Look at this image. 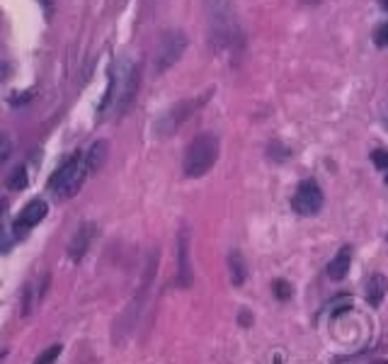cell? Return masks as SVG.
I'll return each instance as SVG.
<instances>
[{
  "instance_id": "6",
  "label": "cell",
  "mask_w": 388,
  "mask_h": 364,
  "mask_svg": "<svg viewBox=\"0 0 388 364\" xmlns=\"http://www.w3.org/2000/svg\"><path fill=\"white\" fill-rule=\"evenodd\" d=\"M209 97V95H207ZM207 97H202V100H187V102H180V105H175L170 112H167L165 117L161 119V124H158V134H175V129L180 127L182 121L187 119V117L192 114V112L197 110L199 105H202Z\"/></svg>"
},
{
  "instance_id": "3",
  "label": "cell",
  "mask_w": 388,
  "mask_h": 364,
  "mask_svg": "<svg viewBox=\"0 0 388 364\" xmlns=\"http://www.w3.org/2000/svg\"><path fill=\"white\" fill-rule=\"evenodd\" d=\"M187 49V37L182 32H165L158 41V54H156V71L163 73L185 54Z\"/></svg>"
},
{
  "instance_id": "12",
  "label": "cell",
  "mask_w": 388,
  "mask_h": 364,
  "mask_svg": "<svg viewBox=\"0 0 388 364\" xmlns=\"http://www.w3.org/2000/svg\"><path fill=\"white\" fill-rule=\"evenodd\" d=\"M107 161V141H95L90 146V151L85 153V168H88V175L97 172L102 168V163Z\"/></svg>"
},
{
  "instance_id": "26",
  "label": "cell",
  "mask_w": 388,
  "mask_h": 364,
  "mask_svg": "<svg viewBox=\"0 0 388 364\" xmlns=\"http://www.w3.org/2000/svg\"><path fill=\"white\" fill-rule=\"evenodd\" d=\"M386 185H388V170H386Z\"/></svg>"
},
{
  "instance_id": "20",
  "label": "cell",
  "mask_w": 388,
  "mask_h": 364,
  "mask_svg": "<svg viewBox=\"0 0 388 364\" xmlns=\"http://www.w3.org/2000/svg\"><path fill=\"white\" fill-rule=\"evenodd\" d=\"M10 151H12V141H10V136H6V134H0V163H6L8 158H10Z\"/></svg>"
},
{
  "instance_id": "17",
  "label": "cell",
  "mask_w": 388,
  "mask_h": 364,
  "mask_svg": "<svg viewBox=\"0 0 388 364\" xmlns=\"http://www.w3.org/2000/svg\"><path fill=\"white\" fill-rule=\"evenodd\" d=\"M374 44H376L378 49L388 46V22H383V25L376 27V32H374Z\"/></svg>"
},
{
  "instance_id": "24",
  "label": "cell",
  "mask_w": 388,
  "mask_h": 364,
  "mask_svg": "<svg viewBox=\"0 0 388 364\" xmlns=\"http://www.w3.org/2000/svg\"><path fill=\"white\" fill-rule=\"evenodd\" d=\"M378 3H381V8H386L388 10V0H378Z\"/></svg>"
},
{
  "instance_id": "2",
  "label": "cell",
  "mask_w": 388,
  "mask_h": 364,
  "mask_svg": "<svg viewBox=\"0 0 388 364\" xmlns=\"http://www.w3.org/2000/svg\"><path fill=\"white\" fill-rule=\"evenodd\" d=\"M88 177V168H85V156L76 153V156L68 158L63 165L56 170V175L51 177V190L59 199H68L73 194H78V190L83 188V182Z\"/></svg>"
},
{
  "instance_id": "8",
  "label": "cell",
  "mask_w": 388,
  "mask_h": 364,
  "mask_svg": "<svg viewBox=\"0 0 388 364\" xmlns=\"http://www.w3.org/2000/svg\"><path fill=\"white\" fill-rule=\"evenodd\" d=\"M49 214V204L44 202V199H32L30 204H27L25 209H22V214L15 219V233L17 236H22V233H27V228L37 226L39 221H44V216Z\"/></svg>"
},
{
  "instance_id": "21",
  "label": "cell",
  "mask_w": 388,
  "mask_h": 364,
  "mask_svg": "<svg viewBox=\"0 0 388 364\" xmlns=\"http://www.w3.org/2000/svg\"><path fill=\"white\" fill-rule=\"evenodd\" d=\"M8 73H10V66H8L6 61H0V81H3V78H6Z\"/></svg>"
},
{
  "instance_id": "19",
  "label": "cell",
  "mask_w": 388,
  "mask_h": 364,
  "mask_svg": "<svg viewBox=\"0 0 388 364\" xmlns=\"http://www.w3.org/2000/svg\"><path fill=\"white\" fill-rule=\"evenodd\" d=\"M59 354H61V345H51V347L46 350V352H41L39 357H37L34 364H51L56 357H59Z\"/></svg>"
},
{
  "instance_id": "16",
  "label": "cell",
  "mask_w": 388,
  "mask_h": 364,
  "mask_svg": "<svg viewBox=\"0 0 388 364\" xmlns=\"http://www.w3.org/2000/svg\"><path fill=\"white\" fill-rule=\"evenodd\" d=\"M274 296H277L279 301L292 299V284L284 282V279H277V282H274Z\"/></svg>"
},
{
  "instance_id": "18",
  "label": "cell",
  "mask_w": 388,
  "mask_h": 364,
  "mask_svg": "<svg viewBox=\"0 0 388 364\" xmlns=\"http://www.w3.org/2000/svg\"><path fill=\"white\" fill-rule=\"evenodd\" d=\"M371 163L378 168V170H386L388 168V151L386 148H376V151H371Z\"/></svg>"
},
{
  "instance_id": "4",
  "label": "cell",
  "mask_w": 388,
  "mask_h": 364,
  "mask_svg": "<svg viewBox=\"0 0 388 364\" xmlns=\"http://www.w3.org/2000/svg\"><path fill=\"white\" fill-rule=\"evenodd\" d=\"M209 20H212L214 37L223 41V44H231V39L236 37V20H233V12L228 8V0H209Z\"/></svg>"
},
{
  "instance_id": "7",
  "label": "cell",
  "mask_w": 388,
  "mask_h": 364,
  "mask_svg": "<svg viewBox=\"0 0 388 364\" xmlns=\"http://www.w3.org/2000/svg\"><path fill=\"white\" fill-rule=\"evenodd\" d=\"M139 90V68L134 63H124V71H121V85H119V105H116V112L124 114L129 110V105L134 102Z\"/></svg>"
},
{
  "instance_id": "5",
  "label": "cell",
  "mask_w": 388,
  "mask_h": 364,
  "mask_svg": "<svg viewBox=\"0 0 388 364\" xmlns=\"http://www.w3.org/2000/svg\"><path fill=\"white\" fill-rule=\"evenodd\" d=\"M292 207L298 216H316L323 207V192L313 180H306L298 185L296 194L292 199Z\"/></svg>"
},
{
  "instance_id": "14",
  "label": "cell",
  "mask_w": 388,
  "mask_h": 364,
  "mask_svg": "<svg viewBox=\"0 0 388 364\" xmlns=\"http://www.w3.org/2000/svg\"><path fill=\"white\" fill-rule=\"evenodd\" d=\"M228 272H231L233 287H241V284L245 282L247 270H245V260H243L241 250H231V253H228Z\"/></svg>"
},
{
  "instance_id": "1",
  "label": "cell",
  "mask_w": 388,
  "mask_h": 364,
  "mask_svg": "<svg viewBox=\"0 0 388 364\" xmlns=\"http://www.w3.org/2000/svg\"><path fill=\"white\" fill-rule=\"evenodd\" d=\"M218 139L214 134L204 132L199 136L192 139V143L187 146L185 151V161H182V170H185L187 177H202L207 175L209 170L214 168L218 158Z\"/></svg>"
},
{
  "instance_id": "22",
  "label": "cell",
  "mask_w": 388,
  "mask_h": 364,
  "mask_svg": "<svg viewBox=\"0 0 388 364\" xmlns=\"http://www.w3.org/2000/svg\"><path fill=\"white\" fill-rule=\"evenodd\" d=\"M250 314H241V323H250Z\"/></svg>"
},
{
  "instance_id": "9",
  "label": "cell",
  "mask_w": 388,
  "mask_h": 364,
  "mask_svg": "<svg viewBox=\"0 0 388 364\" xmlns=\"http://www.w3.org/2000/svg\"><path fill=\"white\" fill-rule=\"evenodd\" d=\"M177 279L180 287H192V267H190V231H180L177 236Z\"/></svg>"
},
{
  "instance_id": "25",
  "label": "cell",
  "mask_w": 388,
  "mask_h": 364,
  "mask_svg": "<svg viewBox=\"0 0 388 364\" xmlns=\"http://www.w3.org/2000/svg\"><path fill=\"white\" fill-rule=\"evenodd\" d=\"M0 216H3V204H0ZM0 228H3V226H0Z\"/></svg>"
},
{
  "instance_id": "11",
  "label": "cell",
  "mask_w": 388,
  "mask_h": 364,
  "mask_svg": "<svg viewBox=\"0 0 388 364\" xmlns=\"http://www.w3.org/2000/svg\"><path fill=\"white\" fill-rule=\"evenodd\" d=\"M349 265H352V250L343 248L333 260H330L328 277L333 279V282H343V279L347 277V272H349Z\"/></svg>"
},
{
  "instance_id": "10",
  "label": "cell",
  "mask_w": 388,
  "mask_h": 364,
  "mask_svg": "<svg viewBox=\"0 0 388 364\" xmlns=\"http://www.w3.org/2000/svg\"><path fill=\"white\" fill-rule=\"evenodd\" d=\"M92 233H95L92 223H85V226L78 228L76 238H73V241H71V248H68V255H71L73 263L83 260V255L88 253V245H90V241H92Z\"/></svg>"
},
{
  "instance_id": "13",
  "label": "cell",
  "mask_w": 388,
  "mask_h": 364,
  "mask_svg": "<svg viewBox=\"0 0 388 364\" xmlns=\"http://www.w3.org/2000/svg\"><path fill=\"white\" fill-rule=\"evenodd\" d=\"M386 289H388V279L383 274H374L367 284V301L371 306H381L383 296H386Z\"/></svg>"
},
{
  "instance_id": "15",
  "label": "cell",
  "mask_w": 388,
  "mask_h": 364,
  "mask_svg": "<svg viewBox=\"0 0 388 364\" xmlns=\"http://www.w3.org/2000/svg\"><path fill=\"white\" fill-rule=\"evenodd\" d=\"M27 185H30V175H27V168L25 165H17L15 170L10 172V177H8V188L15 190V192H20V190H25Z\"/></svg>"
},
{
  "instance_id": "23",
  "label": "cell",
  "mask_w": 388,
  "mask_h": 364,
  "mask_svg": "<svg viewBox=\"0 0 388 364\" xmlns=\"http://www.w3.org/2000/svg\"><path fill=\"white\" fill-rule=\"evenodd\" d=\"M303 3H308V6H316V3H320V0H303Z\"/></svg>"
}]
</instances>
